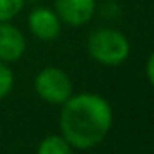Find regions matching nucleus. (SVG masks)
<instances>
[{
	"instance_id": "nucleus-8",
	"label": "nucleus",
	"mask_w": 154,
	"mask_h": 154,
	"mask_svg": "<svg viewBox=\"0 0 154 154\" xmlns=\"http://www.w3.org/2000/svg\"><path fill=\"white\" fill-rule=\"evenodd\" d=\"M23 7L25 0H0V22H13Z\"/></svg>"
},
{
	"instance_id": "nucleus-6",
	"label": "nucleus",
	"mask_w": 154,
	"mask_h": 154,
	"mask_svg": "<svg viewBox=\"0 0 154 154\" xmlns=\"http://www.w3.org/2000/svg\"><path fill=\"white\" fill-rule=\"evenodd\" d=\"M27 50L25 34L13 22H0V61L16 63Z\"/></svg>"
},
{
	"instance_id": "nucleus-3",
	"label": "nucleus",
	"mask_w": 154,
	"mask_h": 154,
	"mask_svg": "<svg viewBox=\"0 0 154 154\" xmlns=\"http://www.w3.org/2000/svg\"><path fill=\"white\" fill-rule=\"evenodd\" d=\"M34 91L43 102L61 106L74 95V82L59 66H45L34 77Z\"/></svg>"
},
{
	"instance_id": "nucleus-2",
	"label": "nucleus",
	"mask_w": 154,
	"mask_h": 154,
	"mask_svg": "<svg viewBox=\"0 0 154 154\" xmlns=\"http://www.w3.org/2000/svg\"><path fill=\"white\" fill-rule=\"evenodd\" d=\"M86 48L90 57L102 66H118L125 63L131 54L127 36L113 27L95 29L86 39Z\"/></svg>"
},
{
	"instance_id": "nucleus-4",
	"label": "nucleus",
	"mask_w": 154,
	"mask_h": 154,
	"mask_svg": "<svg viewBox=\"0 0 154 154\" xmlns=\"http://www.w3.org/2000/svg\"><path fill=\"white\" fill-rule=\"evenodd\" d=\"M27 25L31 34L36 39L41 41H54L59 38L61 29H63V22L59 18V14L45 5H36L29 16H27Z\"/></svg>"
},
{
	"instance_id": "nucleus-1",
	"label": "nucleus",
	"mask_w": 154,
	"mask_h": 154,
	"mask_svg": "<svg viewBox=\"0 0 154 154\" xmlns=\"http://www.w3.org/2000/svg\"><path fill=\"white\" fill-rule=\"evenodd\" d=\"M113 125V109L106 97L93 91H81L61 104L59 133L68 143L86 151L99 145Z\"/></svg>"
},
{
	"instance_id": "nucleus-9",
	"label": "nucleus",
	"mask_w": 154,
	"mask_h": 154,
	"mask_svg": "<svg viewBox=\"0 0 154 154\" xmlns=\"http://www.w3.org/2000/svg\"><path fill=\"white\" fill-rule=\"evenodd\" d=\"M14 86V74L7 63L0 61V100L5 99Z\"/></svg>"
},
{
	"instance_id": "nucleus-11",
	"label": "nucleus",
	"mask_w": 154,
	"mask_h": 154,
	"mask_svg": "<svg viewBox=\"0 0 154 154\" xmlns=\"http://www.w3.org/2000/svg\"><path fill=\"white\" fill-rule=\"evenodd\" d=\"M145 75L149 79L151 86L154 88V50L151 52V56L147 57V63H145Z\"/></svg>"
},
{
	"instance_id": "nucleus-7",
	"label": "nucleus",
	"mask_w": 154,
	"mask_h": 154,
	"mask_svg": "<svg viewBox=\"0 0 154 154\" xmlns=\"http://www.w3.org/2000/svg\"><path fill=\"white\" fill-rule=\"evenodd\" d=\"M36 154H74V147L68 143V140L59 134H48L39 142Z\"/></svg>"
},
{
	"instance_id": "nucleus-5",
	"label": "nucleus",
	"mask_w": 154,
	"mask_h": 154,
	"mask_svg": "<svg viewBox=\"0 0 154 154\" xmlns=\"http://www.w3.org/2000/svg\"><path fill=\"white\" fill-rule=\"evenodd\" d=\"M54 11L65 25L82 27L97 13V0H54Z\"/></svg>"
},
{
	"instance_id": "nucleus-10",
	"label": "nucleus",
	"mask_w": 154,
	"mask_h": 154,
	"mask_svg": "<svg viewBox=\"0 0 154 154\" xmlns=\"http://www.w3.org/2000/svg\"><path fill=\"white\" fill-rule=\"evenodd\" d=\"M97 9H100V14H102V16H106L108 20H115V18L120 16V13H122V9H120L118 2H115V0H106L102 5H99V4H97Z\"/></svg>"
},
{
	"instance_id": "nucleus-12",
	"label": "nucleus",
	"mask_w": 154,
	"mask_h": 154,
	"mask_svg": "<svg viewBox=\"0 0 154 154\" xmlns=\"http://www.w3.org/2000/svg\"><path fill=\"white\" fill-rule=\"evenodd\" d=\"M29 2H31V4H38L39 0H25V4H29Z\"/></svg>"
}]
</instances>
